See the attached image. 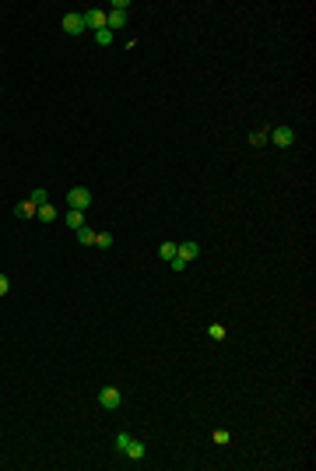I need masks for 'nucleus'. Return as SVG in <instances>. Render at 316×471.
<instances>
[{
    "label": "nucleus",
    "instance_id": "nucleus-18",
    "mask_svg": "<svg viewBox=\"0 0 316 471\" xmlns=\"http://www.w3.org/2000/svg\"><path fill=\"white\" fill-rule=\"evenodd\" d=\"M28 201L39 208V204H46V201H49V194H46V190H32V197H28Z\"/></svg>",
    "mask_w": 316,
    "mask_h": 471
},
{
    "label": "nucleus",
    "instance_id": "nucleus-19",
    "mask_svg": "<svg viewBox=\"0 0 316 471\" xmlns=\"http://www.w3.org/2000/svg\"><path fill=\"white\" fill-rule=\"evenodd\" d=\"M207 334H211L215 341H222V338H225V327H222V323H211V327H207Z\"/></svg>",
    "mask_w": 316,
    "mask_h": 471
},
{
    "label": "nucleus",
    "instance_id": "nucleus-23",
    "mask_svg": "<svg viewBox=\"0 0 316 471\" xmlns=\"http://www.w3.org/2000/svg\"><path fill=\"white\" fill-rule=\"evenodd\" d=\"M11 292V281H7V274H0V299Z\"/></svg>",
    "mask_w": 316,
    "mask_h": 471
},
{
    "label": "nucleus",
    "instance_id": "nucleus-6",
    "mask_svg": "<svg viewBox=\"0 0 316 471\" xmlns=\"http://www.w3.org/2000/svg\"><path fill=\"white\" fill-rule=\"evenodd\" d=\"M127 21H130V14H123V11H109V14H106V28H109V32H113V28H123Z\"/></svg>",
    "mask_w": 316,
    "mask_h": 471
},
{
    "label": "nucleus",
    "instance_id": "nucleus-10",
    "mask_svg": "<svg viewBox=\"0 0 316 471\" xmlns=\"http://www.w3.org/2000/svg\"><path fill=\"white\" fill-rule=\"evenodd\" d=\"M35 218L39 222H57V208L46 201V204H39V211H35Z\"/></svg>",
    "mask_w": 316,
    "mask_h": 471
},
{
    "label": "nucleus",
    "instance_id": "nucleus-16",
    "mask_svg": "<svg viewBox=\"0 0 316 471\" xmlns=\"http://www.w3.org/2000/svg\"><path fill=\"white\" fill-rule=\"evenodd\" d=\"M95 42H98V46H109V42H113V32H109V28H98V32H95Z\"/></svg>",
    "mask_w": 316,
    "mask_h": 471
},
{
    "label": "nucleus",
    "instance_id": "nucleus-14",
    "mask_svg": "<svg viewBox=\"0 0 316 471\" xmlns=\"http://www.w3.org/2000/svg\"><path fill=\"white\" fill-rule=\"evenodd\" d=\"M95 246L98 250H109L113 246V232H95Z\"/></svg>",
    "mask_w": 316,
    "mask_h": 471
},
{
    "label": "nucleus",
    "instance_id": "nucleus-15",
    "mask_svg": "<svg viewBox=\"0 0 316 471\" xmlns=\"http://www.w3.org/2000/svg\"><path fill=\"white\" fill-rule=\"evenodd\" d=\"M249 145H253V148H264V145H267V130H253V134H249Z\"/></svg>",
    "mask_w": 316,
    "mask_h": 471
},
{
    "label": "nucleus",
    "instance_id": "nucleus-11",
    "mask_svg": "<svg viewBox=\"0 0 316 471\" xmlns=\"http://www.w3.org/2000/svg\"><path fill=\"white\" fill-rule=\"evenodd\" d=\"M64 222H67V225H71V229H74V232H78L81 225H84V211H74V208H71V211H67V218H64Z\"/></svg>",
    "mask_w": 316,
    "mask_h": 471
},
{
    "label": "nucleus",
    "instance_id": "nucleus-5",
    "mask_svg": "<svg viewBox=\"0 0 316 471\" xmlns=\"http://www.w3.org/2000/svg\"><path fill=\"white\" fill-rule=\"evenodd\" d=\"M106 14H109V11H102V7H91V11H84V28H91V32L106 28Z\"/></svg>",
    "mask_w": 316,
    "mask_h": 471
},
{
    "label": "nucleus",
    "instance_id": "nucleus-20",
    "mask_svg": "<svg viewBox=\"0 0 316 471\" xmlns=\"http://www.w3.org/2000/svg\"><path fill=\"white\" fill-rule=\"evenodd\" d=\"M130 440H134V436H130V433H120V436H116V450H120V454H123V450H127V443H130Z\"/></svg>",
    "mask_w": 316,
    "mask_h": 471
},
{
    "label": "nucleus",
    "instance_id": "nucleus-21",
    "mask_svg": "<svg viewBox=\"0 0 316 471\" xmlns=\"http://www.w3.org/2000/svg\"><path fill=\"white\" fill-rule=\"evenodd\" d=\"M169 267H172V271H186V267H190V264H186V260H183V257H172V260H169Z\"/></svg>",
    "mask_w": 316,
    "mask_h": 471
},
{
    "label": "nucleus",
    "instance_id": "nucleus-12",
    "mask_svg": "<svg viewBox=\"0 0 316 471\" xmlns=\"http://www.w3.org/2000/svg\"><path fill=\"white\" fill-rule=\"evenodd\" d=\"M176 253H179V246H176V243H162V246H158V257H162L165 264H169V260H172Z\"/></svg>",
    "mask_w": 316,
    "mask_h": 471
},
{
    "label": "nucleus",
    "instance_id": "nucleus-1",
    "mask_svg": "<svg viewBox=\"0 0 316 471\" xmlns=\"http://www.w3.org/2000/svg\"><path fill=\"white\" fill-rule=\"evenodd\" d=\"M267 141H274L278 148H292V145H295V130L281 123V127H274V130H267Z\"/></svg>",
    "mask_w": 316,
    "mask_h": 471
},
{
    "label": "nucleus",
    "instance_id": "nucleus-2",
    "mask_svg": "<svg viewBox=\"0 0 316 471\" xmlns=\"http://www.w3.org/2000/svg\"><path fill=\"white\" fill-rule=\"evenodd\" d=\"M64 32H67V35H84V32H88V28H84V14H78V11L64 14Z\"/></svg>",
    "mask_w": 316,
    "mask_h": 471
},
{
    "label": "nucleus",
    "instance_id": "nucleus-22",
    "mask_svg": "<svg viewBox=\"0 0 316 471\" xmlns=\"http://www.w3.org/2000/svg\"><path fill=\"white\" fill-rule=\"evenodd\" d=\"M113 11H123V14H127V11H130V0H113Z\"/></svg>",
    "mask_w": 316,
    "mask_h": 471
},
{
    "label": "nucleus",
    "instance_id": "nucleus-13",
    "mask_svg": "<svg viewBox=\"0 0 316 471\" xmlns=\"http://www.w3.org/2000/svg\"><path fill=\"white\" fill-rule=\"evenodd\" d=\"M78 243H81V246H95V232H91L88 225H81V229H78Z\"/></svg>",
    "mask_w": 316,
    "mask_h": 471
},
{
    "label": "nucleus",
    "instance_id": "nucleus-4",
    "mask_svg": "<svg viewBox=\"0 0 316 471\" xmlns=\"http://www.w3.org/2000/svg\"><path fill=\"white\" fill-rule=\"evenodd\" d=\"M120 401H123V394L116 391V387H102V391H98V404H102V408H109V411H116V408H120Z\"/></svg>",
    "mask_w": 316,
    "mask_h": 471
},
{
    "label": "nucleus",
    "instance_id": "nucleus-17",
    "mask_svg": "<svg viewBox=\"0 0 316 471\" xmlns=\"http://www.w3.org/2000/svg\"><path fill=\"white\" fill-rule=\"evenodd\" d=\"M229 440H232L229 429H215V443H218V447H229Z\"/></svg>",
    "mask_w": 316,
    "mask_h": 471
},
{
    "label": "nucleus",
    "instance_id": "nucleus-8",
    "mask_svg": "<svg viewBox=\"0 0 316 471\" xmlns=\"http://www.w3.org/2000/svg\"><path fill=\"white\" fill-rule=\"evenodd\" d=\"M176 246H179V253H176V257H183V260H186V264H190V260H193V257H197V253H200V250H197V243H193V239H186V243H176Z\"/></svg>",
    "mask_w": 316,
    "mask_h": 471
},
{
    "label": "nucleus",
    "instance_id": "nucleus-7",
    "mask_svg": "<svg viewBox=\"0 0 316 471\" xmlns=\"http://www.w3.org/2000/svg\"><path fill=\"white\" fill-rule=\"evenodd\" d=\"M123 454H127V457H130V461H144V454H148V447H144V443H141V440H130V443H127V450H123Z\"/></svg>",
    "mask_w": 316,
    "mask_h": 471
},
{
    "label": "nucleus",
    "instance_id": "nucleus-9",
    "mask_svg": "<svg viewBox=\"0 0 316 471\" xmlns=\"http://www.w3.org/2000/svg\"><path fill=\"white\" fill-rule=\"evenodd\" d=\"M35 211H39V208H35L32 201H21V204H14V215H18V218H35Z\"/></svg>",
    "mask_w": 316,
    "mask_h": 471
},
{
    "label": "nucleus",
    "instance_id": "nucleus-3",
    "mask_svg": "<svg viewBox=\"0 0 316 471\" xmlns=\"http://www.w3.org/2000/svg\"><path fill=\"white\" fill-rule=\"evenodd\" d=\"M67 204H71L74 211H84V208H91V194H88L84 186H74V190L67 194Z\"/></svg>",
    "mask_w": 316,
    "mask_h": 471
}]
</instances>
